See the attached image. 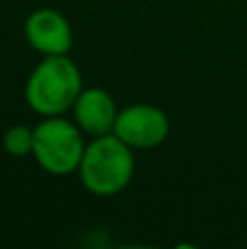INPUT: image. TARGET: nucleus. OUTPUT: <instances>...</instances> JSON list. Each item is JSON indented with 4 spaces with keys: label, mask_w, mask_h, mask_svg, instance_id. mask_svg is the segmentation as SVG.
Here are the masks:
<instances>
[{
    "label": "nucleus",
    "mask_w": 247,
    "mask_h": 249,
    "mask_svg": "<svg viewBox=\"0 0 247 249\" xmlns=\"http://www.w3.org/2000/svg\"><path fill=\"white\" fill-rule=\"evenodd\" d=\"M134 171V149L116 133H105L86 144L79 164V179L96 197H112L129 186Z\"/></svg>",
    "instance_id": "obj_2"
},
{
    "label": "nucleus",
    "mask_w": 247,
    "mask_h": 249,
    "mask_svg": "<svg viewBox=\"0 0 247 249\" xmlns=\"http://www.w3.org/2000/svg\"><path fill=\"white\" fill-rule=\"evenodd\" d=\"M83 151L86 142L77 123H70L61 116H46L35 127V162L51 175H68L79 171Z\"/></svg>",
    "instance_id": "obj_3"
},
{
    "label": "nucleus",
    "mask_w": 247,
    "mask_h": 249,
    "mask_svg": "<svg viewBox=\"0 0 247 249\" xmlns=\"http://www.w3.org/2000/svg\"><path fill=\"white\" fill-rule=\"evenodd\" d=\"M24 37L42 55H68L72 48L70 22L55 9H35L24 22Z\"/></svg>",
    "instance_id": "obj_5"
},
{
    "label": "nucleus",
    "mask_w": 247,
    "mask_h": 249,
    "mask_svg": "<svg viewBox=\"0 0 247 249\" xmlns=\"http://www.w3.org/2000/svg\"><path fill=\"white\" fill-rule=\"evenodd\" d=\"M118 112L116 101L103 88H83L72 105L74 123L83 133L96 138L114 131Z\"/></svg>",
    "instance_id": "obj_6"
},
{
    "label": "nucleus",
    "mask_w": 247,
    "mask_h": 249,
    "mask_svg": "<svg viewBox=\"0 0 247 249\" xmlns=\"http://www.w3.org/2000/svg\"><path fill=\"white\" fill-rule=\"evenodd\" d=\"M171 131L169 116L160 107L149 103H136L121 109L114 131L131 149H156L166 140Z\"/></svg>",
    "instance_id": "obj_4"
},
{
    "label": "nucleus",
    "mask_w": 247,
    "mask_h": 249,
    "mask_svg": "<svg viewBox=\"0 0 247 249\" xmlns=\"http://www.w3.org/2000/svg\"><path fill=\"white\" fill-rule=\"evenodd\" d=\"M33 138H35V129L26 127V124H13V127H9L4 131L2 146L13 158H24V155L33 153Z\"/></svg>",
    "instance_id": "obj_7"
},
{
    "label": "nucleus",
    "mask_w": 247,
    "mask_h": 249,
    "mask_svg": "<svg viewBox=\"0 0 247 249\" xmlns=\"http://www.w3.org/2000/svg\"><path fill=\"white\" fill-rule=\"evenodd\" d=\"M83 90L77 64L66 55H46L26 79L24 99L39 116H64Z\"/></svg>",
    "instance_id": "obj_1"
}]
</instances>
